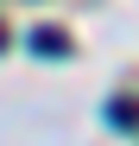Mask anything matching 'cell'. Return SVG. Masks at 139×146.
<instances>
[{
	"mask_svg": "<svg viewBox=\"0 0 139 146\" xmlns=\"http://www.w3.org/2000/svg\"><path fill=\"white\" fill-rule=\"evenodd\" d=\"M26 44H32V51H38V57H70V38H63L57 26H38V32H32Z\"/></svg>",
	"mask_w": 139,
	"mask_h": 146,
	"instance_id": "obj_1",
	"label": "cell"
},
{
	"mask_svg": "<svg viewBox=\"0 0 139 146\" xmlns=\"http://www.w3.org/2000/svg\"><path fill=\"white\" fill-rule=\"evenodd\" d=\"M108 121H114V127H139V102L114 95V102H108Z\"/></svg>",
	"mask_w": 139,
	"mask_h": 146,
	"instance_id": "obj_2",
	"label": "cell"
},
{
	"mask_svg": "<svg viewBox=\"0 0 139 146\" xmlns=\"http://www.w3.org/2000/svg\"><path fill=\"white\" fill-rule=\"evenodd\" d=\"M0 51H7V32H0Z\"/></svg>",
	"mask_w": 139,
	"mask_h": 146,
	"instance_id": "obj_3",
	"label": "cell"
}]
</instances>
